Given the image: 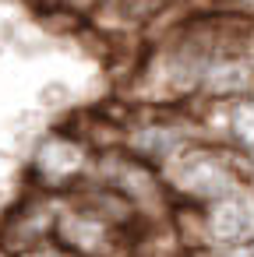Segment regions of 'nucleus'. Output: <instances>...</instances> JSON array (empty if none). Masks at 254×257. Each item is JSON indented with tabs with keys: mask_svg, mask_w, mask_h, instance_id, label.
I'll return each mask as SVG.
<instances>
[{
	"mask_svg": "<svg viewBox=\"0 0 254 257\" xmlns=\"http://www.w3.org/2000/svg\"><path fill=\"white\" fill-rule=\"evenodd\" d=\"M53 239L64 250H71L74 257H124L127 243L134 236L117 229V225H110L106 218H99L96 211H89L74 197H60Z\"/></svg>",
	"mask_w": 254,
	"mask_h": 257,
	"instance_id": "obj_3",
	"label": "nucleus"
},
{
	"mask_svg": "<svg viewBox=\"0 0 254 257\" xmlns=\"http://www.w3.org/2000/svg\"><path fill=\"white\" fill-rule=\"evenodd\" d=\"M57 211H60V197L53 194H39L29 190L22 194L0 218V253L15 257L43 239H53V225H57Z\"/></svg>",
	"mask_w": 254,
	"mask_h": 257,
	"instance_id": "obj_4",
	"label": "nucleus"
},
{
	"mask_svg": "<svg viewBox=\"0 0 254 257\" xmlns=\"http://www.w3.org/2000/svg\"><path fill=\"white\" fill-rule=\"evenodd\" d=\"M212 257H254V239H247V243H236V246H219Z\"/></svg>",
	"mask_w": 254,
	"mask_h": 257,
	"instance_id": "obj_7",
	"label": "nucleus"
},
{
	"mask_svg": "<svg viewBox=\"0 0 254 257\" xmlns=\"http://www.w3.org/2000/svg\"><path fill=\"white\" fill-rule=\"evenodd\" d=\"M15 257H74V253H71V250H64L57 239H43V243H36V246L22 250V253H15Z\"/></svg>",
	"mask_w": 254,
	"mask_h": 257,
	"instance_id": "obj_6",
	"label": "nucleus"
},
{
	"mask_svg": "<svg viewBox=\"0 0 254 257\" xmlns=\"http://www.w3.org/2000/svg\"><path fill=\"white\" fill-rule=\"evenodd\" d=\"M159 176H162L170 208H201V204L229 197L243 187L233 152H226L222 145H212V141L184 145L159 169Z\"/></svg>",
	"mask_w": 254,
	"mask_h": 257,
	"instance_id": "obj_1",
	"label": "nucleus"
},
{
	"mask_svg": "<svg viewBox=\"0 0 254 257\" xmlns=\"http://www.w3.org/2000/svg\"><path fill=\"white\" fill-rule=\"evenodd\" d=\"M92 169H96V152L81 138L57 127L36 141L25 166V180H29V190L67 197L71 190L92 180Z\"/></svg>",
	"mask_w": 254,
	"mask_h": 257,
	"instance_id": "obj_2",
	"label": "nucleus"
},
{
	"mask_svg": "<svg viewBox=\"0 0 254 257\" xmlns=\"http://www.w3.org/2000/svg\"><path fill=\"white\" fill-rule=\"evenodd\" d=\"M229 134H233V141L254 148V102H236V106H233Z\"/></svg>",
	"mask_w": 254,
	"mask_h": 257,
	"instance_id": "obj_5",
	"label": "nucleus"
}]
</instances>
